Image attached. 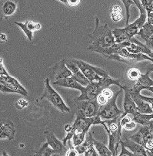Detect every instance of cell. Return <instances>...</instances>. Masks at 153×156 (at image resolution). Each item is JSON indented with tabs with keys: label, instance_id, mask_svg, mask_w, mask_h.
Instances as JSON below:
<instances>
[{
	"label": "cell",
	"instance_id": "1",
	"mask_svg": "<svg viewBox=\"0 0 153 156\" xmlns=\"http://www.w3.org/2000/svg\"><path fill=\"white\" fill-rule=\"evenodd\" d=\"M132 1L135 2L136 6L139 9V17L133 23L127 25L125 28H116L112 30L116 43H123L125 41H130L135 43H140V41H138L134 37L138 34L140 29L146 23L147 11L145 7L142 5L140 0H132Z\"/></svg>",
	"mask_w": 153,
	"mask_h": 156
},
{
	"label": "cell",
	"instance_id": "2",
	"mask_svg": "<svg viewBox=\"0 0 153 156\" xmlns=\"http://www.w3.org/2000/svg\"><path fill=\"white\" fill-rule=\"evenodd\" d=\"M89 37L90 43L88 46V50L99 53L116 43L112 29L108 24H100L99 18L96 19V28L92 33L89 34Z\"/></svg>",
	"mask_w": 153,
	"mask_h": 156
},
{
	"label": "cell",
	"instance_id": "3",
	"mask_svg": "<svg viewBox=\"0 0 153 156\" xmlns=\"http://www.w3.org/2000/svg\"><path fill=\"white\" fill-rule=\"evenodd\" d=\"M45 90L42 96L41 97V100H47L52 105L55 107L57 110L64 113L70 112V108L66 105L60 94L55 90L54 88L50 84L49 79L46 78L45 80Z\"/></svg>",
	"mask_w": 153,
	"mask_h": 156
},
{
	"label": "cell",
	"instance_id": "4",
	"mask_svg": "<svg viewBox=\"0 0 153 156\" xmlns=\"http://www.w3.org/2000/svg\"><path fill=\"white\" fill-rule=\"evenodd\" d=\"M0 90L3 93H15L22 96H27L28 91L13 76L8 73L0 75Z\"/></svg>",
	"mask_w": 153,
	"mask_h": 156
},
{
	"label": "cell",
	"instance_id": "5",
	"mask_svg": "<svg viewBox=\"0 0 153 156\" xmlns=\"http://www.w3.org/2000/svg\"><path fill=\"white\" fill-rule=\"evenodd\" d=\"M122 90H123V89L120 88L119 90L115 92L114 96L109 100V101L105 106L100 108V110H99L97 115H99L104 121L105 120L114 119L117 117L121 116L124 113V111L119 109L116 104L117 98H118L119 95L122 93Z\"/></svg>",
	"mask_w": 153,
	"mask_h": 156
},
{
	"label": "cell",
	"instance_id": "6",
	"mask_svg": "<svg viewBox=\"0 0 153 156\" xmlns=\"http://www.w3.org/2000/svg\"><path fill=\"white\" fill-rule=\"evenodd\" d=\"M107 59L116 60V61L121 62V63H128V64L144 61V60H149V61L152 62V59L148 55L145 54V53H136V54L128 52L125 47L121 48L117 52L116 54L112 55Z\"/></svg>",
	"mask_w": 153,
	"mask_h": 156
},
{
	"label": "cell",
	"instance_id": "7",
	"mask_svg": "<svg viewBox=\"0 0 153 156\" xmlns=\"http://www.w3.org/2000/svg\"><path fill=\"white\" fill-rule=\"evenodd\" d=\"M100 106L96 100L94 101H82L78 107L77 113L85 118H92L99 113Z\"/></svg>",
	"mask_w": 153,
	"mask_h": 156
},
{
	"label": "cell",
	"instance_id": "8",
	"mask_svg": "<svg viewBox=\"0 0 153 156\" xmlns=\"http://www.w3.org/2000/svg\"><path fill=\"white\" fill-rule=\"evenodd\" d=\"M102 89L101 88L99 82H92L88 86L85 87L84 90L81 93V95L76 99V101H94L96 100Z\"/></svg>",
	"mask_w": 153,
	"mask_h": 156
},
{
	"label": "cell",
	"instance_id": "9",
	"mask_svg": "<svg viewBox=\"0 0 153 156\" xmlns=\"http://www.w3.org/2000/svg\"><path fill=\"white\" fill-rule=\"evenodd\" d=\"M74 61L79 66L81 71L83 73L85 76L90 81V83H92V82L99 81V80H102V78H104L101 77L100 76H99L96 73L95 68H94L95 66H93V65H91L89 63H86V62L83 61V60H74Z\"/></svg>",
	"mask_w": 153,
	"mask_h": 156
},
{
	"label": "cell",
	"instance_id": "10",
	"mask_svg": "<svg viewBox=\"0 0 153 156\" xmlns=\"http://www.w3.org/2000/svg\"><path fill=\"white\" fill-rule=\"evenodd\" d=\"M45 136H46V141L49 144V146L54 149L56 151V154H59V155H64L67 151V148L63 144V142L57 138V137L51 131H45Z\"/></svg>",
	"mask_w": 153,
	"mask_h": 156
},
{
	"label": "cell",
	"instance_id": "11",
	"mask_svg": "<svg viewBox=\"0 0 153 156\" xmlns=\"http://www.w3.org/2000/svg\"><path fill=\"white\" fill-rule=\"evenodd\" d=\"M65 62H66V65L67 66L68 68L71 70L72 73H73V77L75 78V80H77L80 84L84 87L88 86L90 83V81L85 76L83 73L79 69V66L74 61V59L65 60Z\"/></svg>",
	"mask_w": 153,
	"mask_h": 156
},
{
	"label": "cell",
	"instance_id": "12",
	"mask_svg": "<svg viewBox=\"0 0 153 156\" xmlns=\"http://www.w3.org/2000/svg\"><path fill=\"white\" fill-rule=\"evenodd\" d=\"M15 125L10 120H5L0 124V138L12 141L15 138Z\"/></svg>",
	"mask_w": 153,
	"mask_h": 156
},
{
	"label": "cell",
	"instance_id": "13",
	"mask_svg": "<svg viewBox=\"0 0 153 156\" xmlns=\"http://www.w3.org/2000/svg\"><path fill=\"white\" fill-rule=\"evenodd\" d=\"M153 87V80L149 76V72H146L145 74H142L136 83L129 90L135 93L140 94L142 90H148V88Z\"/></svg>",
	"mask_w": 153,
	"mask_h": 156
},
{
	"label": "cell",
	"instance_id": "14",
	"mask_svg": "<svg viewBox=\"0 0 153 156\" xmlns=\"http://www.w3.org/2000/svg\"><path fill=\"white\" fill-rule=\"evenodd\" d=\"M123 90H125V98H124V113L122 115L124 116L128 115H133L137 111V106L134 101L133 98L131 96V94L128 90V87L126 86H123Z\"/></svg>",
	"mask_w": 153,
	"mask_h": 156
},
{
	"label": "cell",
	"instance_id": "15",
	"mask_svg": "<svg viewBox=\"0 0 153 156\" xmlns=\"http://www.w3.org/2000/svg\"><path fill=\"white\" fill-rule=\"evenodd\" d=\"M128 90H129V88H128ZM129 92H130L131 96L133 98L134 101H135V105H136L137 111L138 112L142 114H146V115H151V114H153V109L151 108V105L140 98L139 94L132 92L130 90H129Z\"/></svg>",
	"mask_w": 153,
	"mask_h": 156
},
{
	"label": "cell",
	"instance_id": "16",
	"mask_svg": "<svg viewBox=\"0 0 153 156\" xmlns=\"http://www.w3.org/2000/svg\"><path fill=\"white\" fill-rule=\"evenodd\" d=\"M53 83L55 85H57L59 87H62L71 88V89L79 90L81 93L85 89V87L82 86L77 80H75V78L73 76H69V77L66 78V79H63V80H56Z\"/></svg>",
	"mask_w": 153,
	"mask_h": 156
},
{
	"label": "cell",
	"instance_id": "17",
	"mask_svg": "<svg viewBox=\"0 0 153 156\" xmlns=\"http://www.w3.org/2000/svg\"><path fill=\"white\" fill-rule=\"evenodd\" d=\"M69 76H73V73L66 65L65 60L60 62L56 66L54 69V77L56 80H63Z\"/></svg>",
	"mask_w": 153,
	"mask_h": 156
},
{
	"label": "cell",
	"instance_id": "18",
	"mask_svg": "<svg viewBox=\"0 0 153 156\" xmlns=\"http://www.w3.org/2000/svg\"><path fill=\"white\" fill-rule=\"evenodd\" d=\"M121 142H122L129 151L133 152L134 154H139V155L142 156H148L145 148H144L142 145H141V144H138V143H136L135 141H132L131 138H126V139H125V141H122V140Z\"/></svg>",
	"mask_w": 153,
	"mask_h": 156
},
{
	"label": "cell",
	"instance_id": "19",
	"mask_svg": "<svg viewBox=\"0 0 153 156\" xmlns=\"http://www.w3.org/2000/svg\"><path fill=\"white\" fill-rule=\"evenodd\" d=\"M17 4L14 0H5L2 6V12L4 16H10L15 12Z\"/></svg>",
	"mask_w": 153,
	"mask_h": 156
},
{
	"label": "cell",
	"instance_id": "20",
	"mask_svg": "<svg viewBox=\"0 0 153 156\" xmlns=\"http://www.w3.org/2000/svg\"><path fill=\"white\" fill-rule=\"evenodd\" d=\"M93 145H94V138L93 136H92V133L89 132L87 133V135H86L85 141H83L80 145L75 147V148H76V149L77 150L78 152H79V154H84V153L86 152V151H87L90 147L93 146Z\"/></svg>",
	"mask_w": 153,
	"mask_h": 156
},
{
	"label": "cell",
	"instance_id": "21",
	"mask_svg": "<svg viewBox=\"0 0 153 156\" xmlns=\"http://www.w3.org/2000/svg\"><path fill=\"white\" fill-rule=\"evenodd\" d=\"M132 119L141 125H148L151 121L153 120V114L151 115H146V114H142L136 111L134 113Z\"/></svg>",
	"mask_w": 153,
	"mask_h": 156
},
{
	"label": "cell",
	"instance_id": "22",
	"mask_svg": "<svg viewBox=\"0 0 153 156\" xmlns=\"http://www.w3.org/2000/svg\"><path fill=\"white\" fill-rule=\"evenodd\" d=\"M137 35L139 36L145 42L153 37V25L146 22L145 25L140 29Z\"/></svg>",
	"mask_w": 153,
	"mask_h": 156
},
{
	"label": "cell",
	"instance_id": "23",
	"mask_svg": "<svg viewBox=\"0 0 153 156\" xmlns=\"http://www.w3.org/2000/svg\"><path fill=\"white\" fill-rule=\"evenodd\" d=\"M94 146L97 150L98 153H99V156H112L113 154L109 149L108 146H106L105 144H103L101 141H96V139H94Z\"/></svg>",
	"mask_w": 153,
	"mask_h": 156
},
{
	"label": "cell",
	"instance_id": "24",
	"mask_svg": "<svg viewBox=\"0 0 153 156\" xmlns=\"http://www.w3.org/2000/svg\"><path fill=\"white\" fill-rule=\"evenodd\" d=\"M54 154H56V151L49 146V144L46 141L42 144L39 149L36 152L35 154L36 156H52Z\"/></svg>",
	"mask_w": 153,
	"mask_h": 156
},
{
	"label": "cell",
	"instance_id": "25",
	"mask_svg": "<svg viewBox=\"0 0 153 156\" xmlns=\"http://www.w3.org/2000/svg\"><path fill=\"white\" fill-rule=\"evenodd\" d=\"M141 76H142V73L140 70L135 67H132L127 72L128 79L129 80H132V81H137Z\"/></svg>",
	"mask_w": 153,
	"mask_h": 156
},
{
	"label": "cell",
	"instance_id": "26",
	"mask_svg": "<svg viewBox=\"0 0 153 156\" xmlns=\"http://www.w3.org/2000/svg\"><path fill=\"white\" fill-rule=\"evenodd\" d=\"M15 25L18 26L20 29L23 31V33H25V35L26 36L27 39H28L29 41H32L33 39V32L31 31L27 27L26 23H19V22H15Z\"/></svg>",
	"mask_w": 153,
	"mask_h": 156
},
{
	"label": "cell",
	"instance_id": "27",
	"mask_svg": "<svg viewBox=\"0 0 153 156\" xmlns=\"http://www.w3.org/2000/svg\"><path fill=\"white\" fill-rule=\"evenodd\" d=\"M86 135H87V133H85V132L76 133V134L74 135V136H73V139H72L73 140L74 147L80 145V144L85 141V139H86Z\"/></svg>",
	"mask_w": 153,
	"mask_h": 156
},
{
	"label": "cell",
	"instance_id": "28",
	"mask_svg": "<svg viewBox=\"0 0 153 156\" xmlns=\"http://www.w3.org/2000/svg\"><path fill=\"white\" fill-rule=\"evenodd\" d=\"M122 2V3L125 5V10H126V26L128 25V20L130 18V7L132 6L133 4H135V2L132 1V0H121Z\"/></svg>",
	"mask_w": 153,
	"mask_h": 156
},
{
	"label": "cell",
	"instance_id": "29",
	"mask_svg": "<svg viewBox=\"0 0 153 156\" xmlns=\"http://www.w3.org/2000/svg\"><path fill=\"white\" fill-rule=\"evenodd\" d=\"M121 152L120 154H119V156H142V155H139V154H134L133 152H132L131 151L128 149L121 142Z\"/></svg>",
	"mask_w": 153,
	"mask_h": 156
},
{
	"label": "cell",
	"instance_id": "30",
	"mask_svg": "<svg viewBox=\"0 0 153 156\" xmlns=\"http://www.w3.org/2000/svg\"><path fill=\"white\" fill-rule=\"evenodd\" d=\"M26 25L28 28L31 31H36V30H39L41 29V25L39 23H34L32 21H28L26 23Z\"/></svg>",
	"mask_w": 153,
	"mask_h": 156
},
{
	"label": "cell",
	"instance_id": "31",
	"mask_svg": "<svg viewBox=\"0 0 153 156\" xmlns=\"http://www.w3.org/2000/svg\"><path fill=\"white\" fill-rule=\"evenodd\" d=\"M136 126L137 123L133 119H132L130 121H128V123L125 124V125L122 127V128L127 130V131H132V130H134L136 128Z\"/></svg>",
	"mask_w": 153,
	"mask_h": 156
},
{
	"label": "cell",
	"instance_id": "32",
	"mask_svg": "<svg viewBox=\"0 0 153 156\" xmlns=\"http://www.w3.org/2000/svg\"><path fill=\"white\" fill-rule=\"evenodd\" d=\"M84 156H99L97 150L95 148V146H92L84 153Z\"/></svg>",
	"mask_w": 153,
	"mask_h": 156
},
{
	"label": "cell",
	"instance_id": "33",
	"mask_svg": "<svg viewBox=\"0 0 153 156\" xmlns=\"http://www.w3.org/2000/svg\"><path fill=\"white\" fill-rule=\"evenodd\" d=\"M81 154L78 152L76 148L73 146H70V148L67 150L65 156H80Z\"/></svg>",
	"mask_w": 153,
	"mask_h": 156
},
{
	"label": "cell",
	"instance_id": "34",
	"mask_svg": "<svg viewBox=\"0 0 153 156\" xmlns=\"http://www.w3.org/2000/svg\"><path fill=\"white\" fill-rule=\"evenodd\" d=\"M121 9L115 10L113 9V12L112 13V19L114 22H118L122 19V15L120 14Z\"/></svg>",
	"mask_w": 153,
	"mask_h": 156
},
{
	"label": "cell",
	"instance_id": "35",
	"mask_svg": "<svg viewBox=\"0 0 153 156\" xmlns=\"http://www.w3.org/2000/svg\"><path fill=\"white\" fill-rule=\"evenodd\" d=\"M27 105H28V101L25 99L19 100L18 101L16 102V104H15V106H16V108H18V109H23V108H25Z\"/></svg>",
	"mask_w": 153,
	"mask_h": 156
},
{
	"label": "cell",
	"instance_id": "36",
	"mask_svg": "<svg viewBox=\"0 0 153 156\" xmlns=\"http://www.w3.org/2000/svg\"><path fill=\"white\" fill-rule=\"evenodd\" d=\"M142 2V5L145 8L146 11L149 10L151 7V3H152L153 0H140Z\"/></svg>",
	"mask_w": 153,
	"mask_h": 156
},
{
	"label": "cell",
	"instance_id": "37",
	"mask_svg": "<svg viewBox=\"0 0 153 156\" xmlns=\"http://www.w3.org/2000/svg\"><path fill=\"white\" fill-rule=\"evenodd\" d=\"M139 96L140 98H142V99H143L144 101H145L147 102V103L149 104L150 105H151V108L153 109V98H150V97H145V96H143V95H142L141 94H139Z\"/></svg>",
	"mask_w": 153,
	"mask_h": 156
},
{
	"label": "cell",
	"instance_id": "38",
	"mask_svg": "<svg viewBox=\"0 0 153 156\" xmlns=\"http://www.w3.org/2000/svg\"><path fill=\"white\" fill-rule=\"evenodd\" d=\"M147 22L153 25V9L147 11Z\"/></svg>",
	"mask_w": 153,
	"mask_h": 156
},
{
	"label": "cell",
	"instance_id": "39",
	"mask_svg": "<svg viewBox=\"0 0 153 156\" xmlns=\"http://www.w3.org/2000/svg\"><path fill=\"white\" fill-rule=\"evenodd\" d=\"M80 2V0H67V5L69 6H76Z\"/></svg>",
	"mask_w": 153,
	"mask_h": 156
},
{
	"label": "cell",
	"instance_id": "40",
	"mask_svg": "<svg viewBox=\"0 0 153 156\" xmlns=\"http://www.w3.org/2000/svg\"><path fill=\"white\" fill-rule=\"evenodd\" d=\"M64 130L66 133H69L73 130V125H70V124H66L64 125Z\"/></svg>",
	"mask_w": 153,
	"mask_h": 156
},
{
	"label": "cell",
	"instance_id": "41",
	"mask_svg": "<svg viewBox=\"0 0 153 156\" xmlns=\"http://www.w3.org/2000/svg\"><path fill=\"white\" fill-rule=\"evenodd\" d=\"M146 72H153V63L151 64H150L149 66H148V68H147Z\"/></svg>",
	"mask_w": 153,
	"mask_h": 156
},
{
	"label": "cell",
	"instance_id": "42",
	"mask_svg": "<svg viewBox=\"0 0 153 156\" xmlns=\"http://www.w3.org/2000/svg\"><path fill=\"white\" fill-rule=\"evenodd\" d=\"M5 40H6V36H5V34H2V33H1V40H2V41H5Z\"/></svg>",
	"mask_w": 153,
	"mask_h": 156
},
{
	"label": "cell",
	"instance_id": "43",
	"mask_svg": "<svg viewBox=\"0 0 153 156\" xmlns=\"http://www.w3.org/2000/svg\"><path fill=\"white\" fill-rule=\"evenodd\" d=\"M2 156H9V154H8L5 151H2Z\"/></svg>",
	"mask_w": 153,
	"mask_h": 156
},
{
	"label": "cell",
	"instance_id": "44",
	"mask_svg": "<svg viewBox=\"0 0 153 156\" xmlns=\"http://www.w3.org/2000/svg\"><path fill=\"white\" fill-rule=\"evenodd\" d=\"M59 1L60 2H63L64 4H66V5H67V0H59Z\"/></svg>",
	"mask_w": 153,
	"mask_h": 156
},
{
	"label": "cell",
	"instance_id": "45",
	"mask_svg": "<svg viewBox=\"0 0 153 156\" xmlns=\"http://www.w3.org/2000/svg\"><path fill=\"white\" fill-rule=\"evenodd\" d=\"M149 90V91L152 92V93H153V87H151L148 88V90Z\"/></svg>",
	"mask_w": 153,
	"mask_h": 156
},
{
	"label": "cell",
	"instance_id": "46",
	"mask_svg": "<svg viewBox=\"0 0 153 156\" xmlns=\"http://www.w3.org/2000/svg\"><path fill=\"white\" fill-rule=\"evenodd\" d=\"M149 57H151V59H152V63H153V51H152V52H151V54H150V55H149Z\"/></svg>",
	"mask_w": 153,
	"mask_h": 156
},
{
	"label": "cell",
	"instance_id": "47",
	"mask_svg": "<svg viewBox=\"0 0 153 156\" xmlns=\"http://www.w3.org/2000/svg\"><path fill=\"white\" fill-rule=\"evenodd\" d=\"M34 156H36V154H34Z\"/></svg>",
	"mask_w": 153,
	"mask_h": 156
},
{
	"label": "cell",
	"instance_id": "48",
	"mask_svg": "<svg viewBox=\"0 0 153 156\" xmlns=\"http://www.w3.org/2000/svg\"><path fill=\"white\" fill-rule=\"evenodd\" d=\"M80 156H82V155H80Z\"/></svg>",
	"mask_w": 153,
	"mask_h": 156
}]
</instances>
